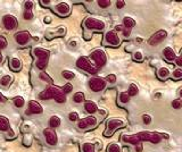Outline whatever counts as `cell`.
<instances>
[{
    "label": "cell",
    "mask_w": 182,
    "mask_h": 152,
    "mask_svg": "<svg viewBox=\"0 0 182 152\" xmlns=\"http://www.w3.org/2000/svg\"><path fill=\"white\" fill-rule=\"evenodd\" d=\"M138 139L140 142H150V143L157 144L162 141V136L158 133H151V132H140L137 134Z\"/></svg>",
    "instance_id": "1"
},
{
    "label": "cell",
    "mask_w": 182,
    "mask_h": 152,
    "mask_svg": "<svg viewBox=\"0 0 182 152\" xmlns=\"http://www.w3.org/2000/svg\"><path fill=\"white\" fill-rule=\"evenodd\" d=\"M76 66L79 68H81L82 71L91 74V75H96L98 72V68L92 66L87 57H80V58L76 60Z\"/></svg>",
    "instance_id": "2"
},
{
    "label": "cell",
    "mask_w": 182,
    "mask_h": 152,
    "mask_svg": "<svg viewBox=\"0 0 182 152\" xmlns=\"http://www.w3.org/2000/svg\"><path fill=\"white\" fill-rule=\"evenodd\" d=\"M124 126H125V123L122 119H118V118L108 119L107 120V129L105 132V136H112L117 128L124 127Z\"/></svg>",
    "instance_id": "3"
},
{
    "label": "cell",
    "mask_w": 182,
    "mask_h": 152,
    "mask_svg": "<svg viewBox=\"0 0 182 152\" xmlns=\"http://www.w3.org/2000/svg\"><path fill=\"white\" fill-rule=\"evenodd\" d=\"M85 28L88 30H97V31H102L105 28V22H102L100 20L93 18V17H88L83 23Z\"/></svg>",
    "instance_id": "4"
},
{
    "label": "cell",
    "mask_w": 182,
    "mask_h": 152,
    "mask_svg": "<svg viewBox=\"0 0 182 152\" xmlns=\"http://www.w3.org/2000/svg\"><path fill=\"white\" fill-rule=\"evenodd\" d=\"M90 58L96 63L97 67H102V66H105L106 63H107V56H106L105 51L101 50V49L95 50V51L90 55Z\"/></svg>",
    "instance_id": "5"
},
{
    "label": "cell",
    "mask_w": 182,
    "mask_h": 152,
    "mask_svg": "<svg viewBox=\"0 0 182 152\" xmlns=\"http://www.w3.org/2000/svg\"><path fill=\"white\" fill-rule=\"evenodd\" d=\"M89 86L93 92H100L106 88V80L101 77H91L89 81Z\"/></svg>",
    "instance_id": "6"
},
{
    "label": "cell",
    "mask_w": 182,
    "mask_h": 152,
    "mask_svg": "<svg viewBox=\"0 0 182 152\" xmlns=\"http://www.w3.org/2000/svg\"><path fill=\"white\" fill-rule=\"evenodd\" d=\"M61 92H63L61 89L56 88V86H50V88L46 89L45 91H42L39 94V96L42 100H48V99H54L57 94H59Z\"/></svg>",
    "instance_id": "7"
},
{
    "label": "cell",
    "mask_w": 182,
    "mask_h": 152,
    "mask_svg": "<svg viewBox=\"0 0 182 152\" xmlns=\"http://www.w3.org/2000/svg\"><path fill=\"white\" fill-rule=\"evenodd\" d=\"M105 42L106 44H108L110 47H117L120 45V38H118V34L117 32H115V31H108V32L105 34Z\"/></svg>",
    "instance_id": "8"
},
{
    "label": "cell",
    "mask_w": 182,
    "mask_h": 152,
    "mask_svg": "<svg viewBox=\"0 0 182 152\" xmlns=\"http://www.w3.org/2000/svg\"><path fill=\"white\" fill-rule=\"evenodd\" d=\"M166 36H167V32H166L165 30H159V31H157L155 34L151 35V38L148 40V43H149L150 45H156V44L161 43L162 41L165 40Z\"/></svg>",
    "instance_id": "9"
},
{
    "label": "cell",
    "mask_w": 182,
    "mask_h": 152,
    "mask_svg": "<svg viewBox=\"0 0 182 152\" xmlns=\"http://www.w3.org/2000/svg\"><path fill=\"white\" fill-rule=\"evenodd\" d=\"M96 124H97V119H96V117L89 116V117H85V118L80 119L77 126H79L80 129H87V128H89V127H93Z\"/></svg>",
    "instance_id": "10"
},
{
    "label": "cell",
    "mask_w": 182,
    "mask_h": 152,
    "mask_svg": "<svg viewBox=\"0 0 182 152\" xmlns=\"http://www.w3.org/2000/svg\"><path fill=\"white\" fill-rule=\"evenodd\" d=\"M43 134L46 137V142L49 145H56L57 144V134L55 129L53 128H45L43 129Z\"/></svg>",
    "instance_id": "11"
},
{
    "label": "cell",
    "mask_w": 182,
    "mask_h": 152,
    "mask_svg": "<svg viewBox=\"0 0 182 152\" xmlns=\"http://www.w3.org/2000/svg\"><path fill=\"white\" fill-rule=\"evenodd\" d=\"M2 24L6 30H14L17 26V18L13 15H5L2 18Z\"/></svg>",
    "instance_id": "12"
},
{
    "label": "cell",
    "mask_w": 182,
    "mask_h": 152,
    "mask_svg": "<svg viewBox=\"0 0 182 152\" xmlns=\"http://www.w3.org/2000/svg\"><path fill=\"white\" fill-rule=\"evenodd\" d=\"M15 40L20 45H25L28 44L31 40V34L28 32V31H22V32H18L15 34Z\"/></svg>",
    "instance_id": "13"
},
{
    "label": "cell",
    "mask_w": 182,
    "mask_h": 152,
    "mask_svg": "<svg viewBox=\"0 0 182 152\" xmlns=\"http://www.w3.org/2000/svg\"><path fill=\"white\" fill-rule=\"evenodd\" d=\"M26 114L31 115V114H36V115H40L43 112V108L39 102H36L34 100H31L28 102V109L26 110Z\"/></svg>",
    "instance_id": "14"
},
{
    "label": "cell",
    "mask_w": 182,
    "mask_h": 152,
    "mask_svg": "<svg viewBox=\"0 0 182 152\" xmlns=\"http://www.w3.org/2000/svg\"><path fill=\"white\" fill-rule=\"evenodd\" d=\"M56 12L58 15H61V16H67L69 15V13H71V7H69V5L67 2H59V4L56 5Z\"/></svg>",
    "instance_id": "15"
},
{
    "label": "cell",
    "mask_w": 182,
    "mask_h": 152,
    "mask_svg": "<svg viewBox=\"0 0 182 152\" xmlns=\"http://www.w3.org/2000/svg\"><path fill=\"white\" fill-rule=\"evenodd\" d=\"M33 55L38 58V60H49L50 51L43 48H35L33 49Z\"/></svg>",
    "instance_id": "16"
},
{
    "label": "cell",
    "mask_w": 182,
    "mask_h": 152,
    "mask_svg": "<svg viewBox=\"0 0 182 152\" xmlns=\"http://www.w3.org/2000/svg\"><path fill=\"white\" fill-rule=\"evenodd\" d=\"M163 55H164V57H165L166 61H169V63H173L174 59L176 58V56H175V52H174V50L171 48V47H166V48L164 49Z\"/></svg>",
    "instance_id": "17"
},
{
    "label": "cell",
    "mask_w": 182,
    "mask_h": 152,
    "mask_svg": "<svg viewBox=\"0 0 182 152\" xmlns=\"http://www.w3.org/2000/svg\"><path fill=\"white\" fill-rule=\"evenodd\" d=\"M122 141H124L126 143H131V144H138L140 143V141L138 139L137 134H133V135H126V134H123L122 135Z\"/></svg>",
    "instance_id": "18"
},
{
    "label": "cell",
    "mask_w": 182,
    "mask_h": 152,
    "mask_svg": "<svg viewBox=\"0 0 182 152\" xmlns=\"http://www.w3.org/2000/svg\"><path fill=\"white\" fill-rule=\"evenodd\" d=\"M84 109H85V111H87V112L93 114V112H96L98 110V106H97V103H96L95 101L88 100V101H85Z\"/></svg>",
    "instance_id": "19"
},
{
    "label": "cell",
    "mask_w": 182,
    "mask_h": 152,
    "mask_svg": "<svg viewBox=\"0 0 182 152\" xmlns=\"http://www.w3.org/2000/svg\"><path fill=\"white\" fill-rule=\"evenodd\" d=\"M136 20L132 18V17H124L123 18V27L124 28H129V30H131L132 27H134L136 26Z\"/></svg>",
    "instance_id": "20"
},
{
    "label": "cell",
    "mask_w": 182,
    "mask_h": 152,
    "mask_svg": "<svg viewBox=\"0 0 182 152\" xmlns=\"http://www.w3.org/2000/svg\"><path fill=\"white\" fill-rule=\"evenodd\" d=\"M9 120L7 117L5 116H0V131L2 132H7L9 129Z\"/></svg>",
    "instance_id": "21"
},
{
    "label": "cell",
    "mask_w": 182,
    "mask_h": 152,
    "mask_svg": "<svg viewBox=\"0 0 182 152\" xmlns=\"http://www.w3.org/2000/svg\"><path fill=\"white\" fill-rule=\"evenodd\" d=\"M157 75L161 80H166V78L170 77V71H169V68L167 67H161L159 69H158Z\"/></svg>",
    "instance_id": "22"
},
{
    "label": "cell",
    "mask_w": 182,
    "mask_h": 152,
    "mask_svg": "<svg viewBox=\"0 0 182 152\" xmlns=\"http://www.w3.org/2000/svg\"><path fill=\"white\" fill-rule=\"evenodd\" d=\"M10 68H12V71H14V72L20 71V68H22L20 60L18 59V58H12V59H10Z\"/></svg>",
    "instance_id": "23"
},
{
    "label": "cell",
    "mask_w": 182,
    "mask_h": 152,
    "mask_svg": "<svg viewBox=\"0 0 182 152\" xmlns=\"http://www.w3.org/2000/svg\"><path fill=\"white\" fill-rule=\"evenodd\" d=\"M61 118L58 116H51L50 117V119H49V126H50V128H53V129H55V128H57L59 125H61Z\"/></svg>",
    "instance_id": "24"
},
{
    "label": "cell",
    "mask_w": 182,
    "mask_h": 152,
    "mask_svg": "<svg viewBox=\"0 0 182 152\" xmlns=\"http://www.w3.org/2000/svg\"><path fill=\"white\" fill-rule=\"evenodd\" d=\"M82 151L83 152H96V147L93 143L85 142L82 144Z\"/></svg>",
    "instance_id": "25"
},
{
    "label": "cell",
    "mask_w": 182,
    "mask_h": 152,
    "mask_svg": "<svg viewBox=\"0 0 182 152\" xmlns=\"http://www.w3.org/2000/svg\"><path fill=\"white\" fill-rule=\"evenodd\" d=\"M107 152H121V145L117 143H110L107 145Z\"/></svg>",
    "instance_id": "26"
},
{
    "label": "cell",
    "mask_w": 182,
    "mask_h": 152,
    "mask_svg": "<svg viewBox=\"0 0 182 152\" xmlns=\"http://www.w3.org/2000/svg\"><path fill=\"white\" fill-rule=\"evenodd\" d=\"M13 101H14V104H15L16 108H22L25 104V100L23 96H15Z\"/></svg>",
    "instance_id": "27"
},
{
    "label": "cell",
    "mask_w": 182,
    "mask_h": 152,
    "mask_svg": "<svg viewBox=\"0 0 182 152\" xmlns=\"http://www.w3.org/2000/svg\"><path fill=\"white\" fill-rule=\"evenodd\" d=\"M73 101L74 102H76V103H81L84 101V93L83 92H77L74 94L73 96Z\"/></svg>",
    "instance_id": "28"
},
{
    "label": "cell",
    "mask_w": 182,
    "mask_h": 152,
    "mask_svg": "<svg viewBox=\"0 0 182 152\" xmlns=\"http://www.w3.org/2000/svg\"><path fill=\"white\" fill-rule=\"evenodd\" d=\"M12 76L10 75H5L1 77V80H0V84L4 85V86H7V85H9V83L12 82Z\"/></svg>",
    "instance_id": "29"
},
{
    "label": "cell",
    "mask_w": 182,
    "mask_h": 152,
    "mask_svg": "<svg viewBox=\"0 0 182 152\" xmlns=\"http://www.w3.org/2000/svg\"><path fill=\"white\" fill-rule=\"evenodd\" d=\"M138 92H139V89H138V86L136 84H131L129 88V91H128V93H129L130 96H137Z\"/></svg>",
    "instance_id": "30"
},
{
    "label": "cell",
    "mask_w": 182,
    "mask_h": 152,
    "mask_svg": "<svg viewBox=\"0 0 182 152\" xmlns=\"http://www.w3.org/2000/svg\"><path fill=\"white\" fill-rule=\"evenodd\" d=\"M130 98H131V96H129L128 91L122 92L121 94H120V101H121L122 103H128V102L130 101Z\"/></svg>",
    "instance_id": "31"
},
{
    "label": "cell",
    "mask_w": 182,
    "mask_h": 152,
    "mask_svg": "<svg viewBox=\"0 0 182 152\" xmlns=\"http://www.w3.org/2000/svg\"><path fill=\"white\" fill-rule=\"evenodd\" d=\"M61 75H63L64 78H66V80H69V81L73 80V78L75 77V74L73 72H71V71H63V72H61Z\"/></svg>",
    "instance_id": "32"
},
{
    "label": "cell",
    "mask_w": 182,
    "mask_h": 152,
    "mask_svg": "<svg viewBox=\"0 0 182 152\" xmlns=\"http://www.w3.org/2000/svg\"><path fill=\"white\" fill-rule=\"evenodd\" d=\"M172 78L175 81H179L182 78V69L181 68H178V69H175L173 73H172Z\"/></svg>",
    "instance_id": "33"
},
{
    "label": "cell",
    "mask_w": 182,
    "mask_h": 152,
    "mask_svg": "<svg viewBox=\"0 0 182 152\" xmlns=\"http://www.w3.org/2000/svg\"><path fill=\"white\" fill-rule=\"evenodd\" d=\"M39 77H40V80H42V81H45V82H47V83H53V80L49 77V75L47 74V73H45V72H41L40 73V75H39Z\"/></svg>",
    "instance_id": "34"
},
{
    "label": "cell",
    "mask_w": 182,
    "mask_h": 152,
    "mask_svg": "<svg viewBox=\"0 0 182 152\" xmlns=\"http://www.w3.org/2000/svg\"><path fill=\"white\" fill-rule=\"evenodd\" d=\"M54 99H55V100H56L58 103H64L65 101H66V96H65L63 92H61L59 94H57V96H55Z\"/></svg>",
    "instance_id": "35"
},
{
    "label": "cell",
    "mask_w": 182,
    "mask_h": 152,
    "mask_svg": "<svg viewBox=\"0 0 182 152\" xmlns=\"http://www.w3.org/2000/svg\"><path fill=\"white\" fill-rule=\"evenodd\" d=\"M110 5H112L110 0H99V1H98V6H99L100 8H107Z\"/></svg>",
    "instance_id": "36"
},
{
    "label": "cell",
    "mask_w": 182,
    "mask_h": 152,
    "mask_svg": "<svg viewBox=\"0 0 182 152\" xmlns=\"http://www.w3.org/2000/svg\"><path fill=\"white\" fill-rule=\"evenodd\" d=\"M47 65H48V60H38L36 61V67L39 68V69H43V68L47 67Z\"/></svg>",
    "instance_id": "37"
},
{
    "label": "cell",
    "mask_w": 182,
    "mask_h": 152,
    "mask_svg": "<svg viewBox=\"0 0 182 152\" xmlns=\"http://www.w3.org/2000/svg\"><path fill=\"white\" fill-rule=\"evenodd\" d=\"M133 59L136 61H142L143 60V55L141 51H134L133 52Z\"/></svg>",
    "instance_id": "38"
},
{
    "label": "cell",
    "mask_w": 182,
    "mask_h": 152,
    "mask_svg": "<svg viewBox=\"0 0 182 152\" xmlns=\"http://www.w3.org/2000/svg\"><path fill=\"white\" fill-rule=\"evenodd\" d=\"M63 93L64 94H67V93H71L73 91V85L71 84V83H67V84L64 85V88H63Z\"/></svg>",
    "instance_id": "39"
},
{
    "label": "cell",
    "mask_w": 182,
    "mask_h": 152,
    "mask_svg": "<svg viewBox=\"0 0 182 152\" xmlns=\"http://www.w3.org/2000/svg\"><path fill=\"white\" fill-rule=\"evenodd\" d=\"M172 107L174 109H180L182 107V100L181 99H175L172 101Z\"/></svg>",
    "instance_id": "40"
},
{
    "label": "cell",
    "mask_w": 182,
    "mask_h": 152,
    "mask_svg": "<svg viewBox=\"0 0 182 152\" xmlns=\"http://www.w3.org/2000/svg\"><path fill=\"white\" fill-rule=\"evenodd\" d=\"M69 119L71 120V121H77V120H79V115H77V112H75V111L69 112Z\"/></svg>",
    "instance_id": "41"
},
{
    "label": "cell",
    "mask_w": 182,
    "mask_h": 152,
    "mask_svg": "<svg viewBox=\"0 0 182 152\" xmlns=\"http://www.w3.org/2000/svg\"><path fill=\"white\" fill-rule=\"evenodd\" d=\"M23 17H24V20H32L33 18L32 10H25L24 14H23Z\"/></svg>",
    "instance_id": "42"
},
{
    "label": "cell",
    "mask_w": 182,
    "mask_h": 152,
    "mask_svg": "<svg viewBox=\"0 0 182 152\" xmlns=\"http://www.w3.org/2000/svg\"><path fill=\"white\" fill-rule=\"evenodd\" d=\"M106 81L109 82V83H115V82H116V75H115V74H109V75L106 77Z\"/></svg>",
    "instance_id": "43"
},
{
    "label": "cell",
    "mask_w": 182,
    "mask_h": 152,
    "mask_svg": "<svg viewBox=\"0 0 182 152\" xmlns=\"http://www.w3.org/2000/svg\"><path fill=\"white\" fill-rule=\"evenodd\" d=\"M7 47V40L4 36H0V49H5Z\"/></svg>",
    "instance_id": "44"
},
{
    "label": "cell",
    "mask_w": 182,
    "mask_h": 152,
    "mask_svg": "<svg viewBox=\"0 0 182 152\" xmlns=\"http://www.w3.org/2000/svg\"><path fill=\"white\" fill-rule=\"evenodd\" d=\"M142 121H143L146 125L150 124V123H151V117H150L149 115H143V116H142Z\"/></svg>",
    "instance_id": "45"
},
{
    "label": "cell",
    "mask_w": 182,
    "mask_h": 152,
    "mask_svg": "<svg viewBox=\"0 0 182 152\" xmlns=\"http://www.w3.org/2000/svg\"><path fill=\"white\" fill-rule=\"evenodd\" d=\"M174 63L176 64L178 67H182V57L181 56H178L175 59H174Z\"/></svg>",
    "instance_id": "46"
},
{
    "label": "cell",
    "mask_w": 182,
    "mask_h": 152,
    "mask_svg": "<svg viewBox=\"0 0 182 152\" xmlns=\"http://www.w3.org/2000/svg\"><path fill=\"white\" fill-rule=\"evenodd\" d=\"M25 10H31L33 7V1H25Z\"/></svg>",
    "instance_id": "47"
},
{
    "label": "cell",
    "mask_w": 182,
    "mask_h": 152,
    "mask_svg": "<svg viewBox=\"0 0 182 152\" xmlns=\"http://www.w3.org/2000/svg\"><path fill=\"white\" fill-rule=\"evenodd\" d=\"M124 6H125V1L124 0H117L116 1V7L117 8H123Z\"/></svg>",
    "instance_id": "48"
},
{
    "label": "cell",
    "mask_w": 182,
    "mask_h": 152,
    "mask_svg": "<svg viewBox=\"0 0 182 152\" xmlns=\"http://www.w3.org/2000/svg\"><path fill=\"white\" fill-rule=\"evenodd\" d=\"M142 149H143V145H142V143L140 142V143L136 144V151L137 152H141Z\"/></svg>",
    "instance_id": "49"
},
{
    "label": "cell",
    "mask_w": 182,
    "mask_h": 152,
    "mask_svg": "<svg viewBox=\"0 0 182 152\" xmlns=\"http://www.w3.org/2000/svg\"><path fill=\"white\" fill-rule=\"evenodd\" d=\"M123 34H124L125 38L130 36V34H131V30H129V28H124V30H123Z\"/></svg>",
    "instance_id": "50"
},
{
    "label": "cell",
    "mask_w": 182,
    "mask_h": 152,
    "mask_svg": "<svg viewBox=\"0 0 182 152\" xmlns=\"http://www.w3.org/2000/svg\"><path fill=\"white\" fill-rule=\"evenodd\" d=\"M14 136H15V134H14V132H13V129H12V128H9V129H8V135H7V137H8V139H13Z\"/></svg>",
    "instance_id": "51"
},
{
    "label": "cell",
    "mask_w": 182,
    "mask_h": 152,
    "mask_svg": "<svg viewBox=\"0 0 182 152\" xmlns=\"http://www.w3.org/2000/svg\"><path fill=\"white\" fill-rule=\"evenodd\" d=\"M123 30H124V27H123V26H121V25H117V26L115 27V30H114V31H115V32H117V31H123Z\"/></svg>",
    "instance_id": "52"
},
{
    "label": "cell",
    "mask_w": 182,
    "mask_h": 152,
    "mask_svg": "<svg viewBox=\"0 0 182 152\" xmlns=\"http://www.w3.org/2000/svg\"><path fill=\"white\" fill-rule=\"evenodd\" d=\"M76 41H71V42H69V45H71V47H76Z\"/></svg>",
    "instance_id": "53"
},
{
    "label": "cell",
    "mask_w": 182,
    "mask_h": 152,
    "mask_svg": "<svg viewBox=\"0 0 182 152\" xmlns=\"http://www.w3.org/2000/svg\"><path fill=\"white\" fill-rule=\"evenodd\" d=\"M6 99H5V96H2V93L0 92V102H2V101H5Z\"/></svg>",
    "instance_id": "54"
},
{
    "label": "cell",
    "mask_w": 182,
    "mask_h": 152,
    "mask_svg": "<svg viewBox=\"0 0 182 152\" xmlns=\"http://www.w3.org/2000/svg\"><path fill=\"white\" fill-rule=\"evenodd\" d=\"M99 114H101V115H105L106 111L104 110V109H99Z\"/></svg>",
    "instance_id": "55"
},
{
    "label": "cell",
    "mask_w": 182,
    "mask_h": 152,
    "mask_svg": "<svg viewBox=\"0 0 182 152\" xmlns=\"http://www.w3.org/2000/svg\"><path fill=\"white\" fill-rule=\"evenodd\" d=\"M41 2H42L43 5H47V6H48V5L50 4V1H49V0H48V1H41Z\"/></svg>",
    "instance_id": "56"
},
{
    "label": "cell",
    "mask_w": 182,
    "mask_h": 152,
    "mask_svg": "<svg viewBox=\"0 0 182 152\" xmlns=\"http://www.w3.org/2000/svg\"><path fill=\"white\" fill-rule=\"evenodd\" d=\"M136 40H137L138 42H139V43H140V42H142V39H141V38H137Z\"/></svg>",
    "instance_id": "57"
},
{
    "label": "cell",
    "mask_w": 182,
    "mask_h": 152,
    "mask_svg": "<svg viewBox=\"0 0 182 152\" xmlns=\"http://www.w3.org/2000/svg\"><path fill=\"white\" fill-rule=\"evenodd\" d=\"M2 60H4V58H2V55H1V52H0V63H2Z\"/></svg>",
    "instance_id": "58"
}]
</instances>
